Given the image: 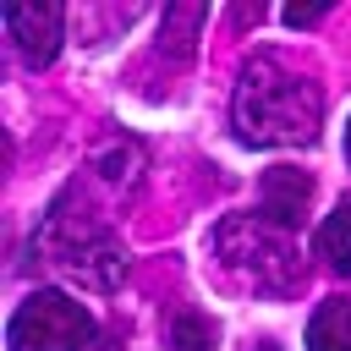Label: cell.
<instances>
[{"mask_svg": "<svg viewBox=\"0 0 351 351\" xmlns=\"http://www.w3.org/2000/svg\"><path fill=\"white\" fill-rule=\"evenodd\" d=\"M5 33L27 66H49L60 55V38H66V5H55V0L22 5L16 0V5H5Z\"/></svg>", "mask_w": 351, "mask_h": 351, "instance_id": "5", "label": "cell"}, {"mask_svg": "<svg viewBox=\"0 0 351 351\" xmlns=\"http://www.w3.org/2000/svg\"><path fill=\"white\" fill-rule=\"evenodd\" d=\"M93 335H99L93 313L66 291H33L5 329L11 351H88Z\"/></svg>", "mask_w": 351, "mask_h": 351, "instance_id": "4", "label": "cell"}, {"mask_svg": "<svg viewBox=\"0 0 351 351\" xmlns=\"http://www.w3.org/2000/svg\"><path fill=\"white\" fill-rule=\"evenodd\" d=\"M318 258H324L335 274L351 280V197H340L335 214L318 225Z\"/></svg>", "mask_w": 351, "mask_h": 351, "instance_id": "8", "label": "cell"}, {"mask_svg": "<svg viewBox=\"0 0 351 351\" xmlns=\"http://www.w3.org/2000/svg\"><path fill=\"white\" fill-rule=\"evenodd\" d=\"M307 203H313V176L307 170H291V165H274L258 186V214L280 230H296L307 219Z\"/></svg>", "mask_w": 351, "mask_h": 351, "instance_id": "6", "label": "cell"}, {"mask_svg": "<svg viewBox=\"0 0 351 351\" xmlns=\"http://www.w3.org/2000/svg\"><path fill=\"white\" fill-rule=\"evenodd\" d=\"M230 121H236V137L252 148H296V143L318 137L324 93H318V82L280 66L274 55H252L236 77Z\"/></svg>", "mask_w": 351, "mask_h": 351, "instance_id": "2", "label": "cell"}, {"mask_svg": "<svg viewBox=\"0 0 351 351\" xmlns=\"http://www.w3.org/2000/svg\"><path fill=\"white\" fill-rule=\"evenodd\" d=\"M280 16H285L291 27H313V22H324V16H329V5H285Z\"/></svg>", "mask_w": 351, "mask_h": 351, "instance_id": "11", "label": "cell"}, {"mask_svg": "<svg viewBox=\"0 0 351 351\" xmlns=\"http://www.w3.org/2000/svg\"><path fill=\"white\" fill-rule=\"evenodd\" d=\"M170 351H214V324L203 313H181L170 324Z\"/></svg>", "mask_w": 351, "mask_h": 351, "instance_id": "9", "label": "cell"}, {"mask_svg": "<svg viewBox=\"0 0 351 351\" xmlns=\"http://www.w3.org/2000/svg\"><path fill=\"white\" fill-rule=\"evenodd\" d=\"M252 351H280V346H252Z\"/></svg>", "mask_w": 351, "mask_h": 351, "instance_id": "14", "label": "cell"}, {"mask_svg": "<svg viewBox=\"0 0 351 351\" xmlns=\"http://www.w3.org/2000/svg\"><path fill=\"white\" fill-rule=\"evenodd\" d=\"M307 346H313V351H351V302H346V296H335V302H324V307L313 313Z\"/></svg>", "mask_w": 351, "mask_h": 351, "instance_id": "7", "label": "cell"}, {"mask_svg": "<svg viewBox=\"0 0 351 351\" xmlns=\"http://www.w3.org/2000/svg\"><path fill=\"white\" fill-rule=\"evenodd\" d=\"M346 159H351V121H346Z\"/></svg>", "mask_w": 351, "mask_h": 351, "instance_id": "13", "label": "cell"}, {"mask_svg": "<svg viewBox=\"0 0 351 351\" xmlns=\"http://www.w3.org/2000/svg\"><path fill=\"white\" fill-rule=\"evenodd\" d=\"M203 16H208L203 5H170V11H165V27L176 33V49H181V55L192 49V27H197Z\"/></svg>", "mask_w": 351, "mask_h": 351, "instance_id": "10", "label": "cell"}, {"mask_svg": "<svg viewBox=\"0 0 351 351\" xmlns=\"http://www.w3.org/2000/svg\"><path fill=\"white\" fill-rule=\"evenodd\" d=\"M214 263L236 291L252 296H291L302 285V252L291 230L269 225L263 214H225L214 225Z\"/></svg>", "mask_w": 351, "mask_h": 351, "instance_id": "3", "label": "cell"}, {"mask_svg": "<svg viewBox=\"0 0 351 351\" xmlns=\"http://www.w3.org/2000/svg\"><path fill=\"white\" fill-rule=\"evenodd\" d=\"M230 16H236V22H258V16H263V5H236Z\"/></svg>", "mask_w": 351, "mask_h": 351, "instance_id": "12", "label": "cell"}, {"mask_svg": "<svg viewBox=\"0 0 351 351\" xmlns=\"http://www.w3.org/2000/svg\"><path fill=\"white\" fill-rule=\"evenodd\" d=\"M33 258L44 269H55L60 280H77L88 291H115L126 274V247L110 230V214L93 203L88 181H71L49 214L33 230Z\"/></svg>", "mask_w": 351, "mask_h": 351, "instance_id": "1", "label": "cell"}]
</instances>
